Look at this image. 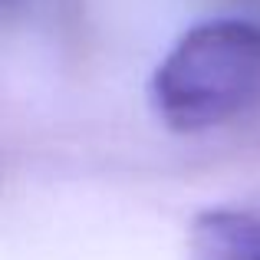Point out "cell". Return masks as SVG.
<instances>
[{"label": "cell", "instance_id": "obj_1", "mask_svg": "<svg viewBox=\"0 0 260 260\" xmlns=\"http://www.w3.org/2000/svg\"><path fill=\"white\" fill-rule=\"evenodd\" d=\"M260 102V26L247 20L198 23L152 76V106L175 132L228 125Z\"/></svg>", "mask_w": 260, "mask_h": 260}, {"label": "cell", "instance_id": "obj_2", "mask_svg": "<svg viewBox=\"0 0 260 260\" xmlns=\"http://www.w3.org/2000/svg\"><path fill=\"white\" fill-rule=\"evenodd\" d=\"M191 260H260V217L247 211H201L188 231Z\"/></svg>", "mask_w": 260, "mask_h": 260}]
</instances>
